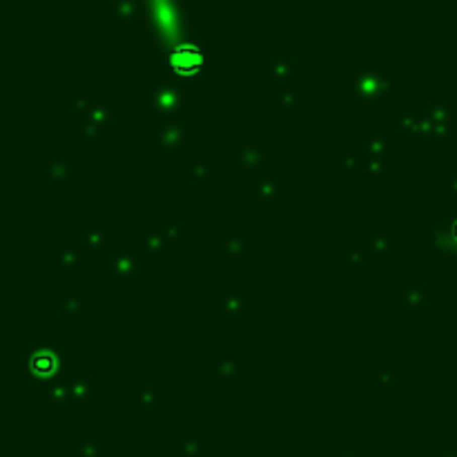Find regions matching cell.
<instances>
[{"mask_svg":"<svg viewBox=\"0 0 457 457\" xmlns=\"http://www.w3.org/2000/svg\"><path fill=\"white\" fill-rule=\"evenodd\" d=\"M174 67L179 69H194L196 65L201 63V51L192 45H181V47L174 49Z\"/></svg>","mask_w":457,"mask_h":457,"instance_id":"1","label":"cell"}]
</instances>
